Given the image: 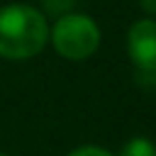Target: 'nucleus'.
<instances>
[{"label":"nucleus","mask_w":156,"mask_h":156,"mask_svg":"<svg viewBox=\"0 0 156 156\" xmlns=\"http://www.w3.org/2000/svg\"><path fill=\"white\" fill-rule=\"evenodd\" d=\"M139 5H141V10H144V12L156 15V0H139Z\"/></svg>","instance_id":"7"},{"label":"nucleus","mask_w":156,"mask_h":156,"mask_svg":"<svg viewBox=\"0 0 156 156\" xmlns=\"http://www.w3.org/2000/svg\"><path fill=\"white\" fill-rule=\"evenodd\" d=\"M49 39L44 15L29 5L12 2L0 7V56L22 61L37 56Z\"/></svg>","instance_id":"1"},{"label":"nucleus","mask_w":156,"mask_h":156,"mask_svg":"<svg viewBox=\"0 0 156 156\" xmlns=\"http://www.w3.org/2000/svg\"><path fill=\"white\" fill-rule=\"evenodd\" d=\"M51 44L63 58L80 61L100 46V29L85 15H63L51 29Z\"/></svg>","instance_id":"2"},{"label":"nucleus","mask_w":156,"mask_h":156,"mask_svg":"<svg viewBox=\"0 0 156 156\" xmlns=\"http://www.w3.org/2000/svg\"><path fill=\"white\" fill-rule=\"evenodd\" d=\"M0 156H5V154H0Z\"/></svg>","instance_id":"8"},{"label":"nucleus","mask_w":156,"mask_h":156,"mask_svg":"<svg viewBox=\"0 0 156 156\" xmlns=\"http://www.w3.org/2000/svg\"><path fill=\"white\" fill-rule=\"evenodd\" d=\"M41 2H44V7L49 12H63V10H68L73 5V0H41Z\"/></svg>","instance_id":"6"},{"label":"nucleus","mask_w":156,"mask_h":156,"mask_svg":"<svg viewBox=\"0 0 156 156\" xmlns=\"http://www.w3.org/2000/svg\"><path fill=\"white\" fill-rule=\"evenodd\" d=\"M127 49L139 73L156 76V22L154 20H139L129 27Z\"/></svg>","instance_id":"3"},{"label":"nucleus","mask_w":156,"mask_h":156,"mask_svg":"<svg viewBox=\"0 0 156 156\" xmlns=\"http://www.w3.org/2000/svg\"><path fill=\"white\" fill-rule=\"evenodd\" d=\"M68 156H112V154L105 151V149H100V146H80V149L71 151Z\"/></svg>","instance_id":"5"},{"label":"nucleus","mask_w":156,"mask_h":156,"mask_svg":"<svg viewBox=\"0 0 156 156\" xmlns=\"http://www.w3.org/2000/svg\"><path fill=\"white\" fill-rule=\"evenodd\" d=\"M119 156H156V144L144 136H134L122 146Z\"/></svg>","instance_id":"4"}]
</instances>
